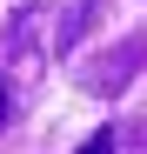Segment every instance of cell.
<instances>
[{
  "instance_id": "cell-3",
  "label": "cell",
  "mask_w": 147,
  "mask_h": 154,
  "mask_svg": "<svg viewBox=\"0 0 147 154\" xmlns=\"http://www.w3.org/2000/svg\"><path fill=\"white\" fill-rule=\"evenodd\" d=\"M94 14H100V0H74V7H60V20L47 27V54H74V47L87 40V27H94Z\"/></svg>"
},
{
  "instance_id": "cell-5",
  "label": "cell",
  "mask_w": 147,
  "mask_h": 154,
  "mask_svg": "<svg viewBox=\"0 0 147 154\" xmlns=\"http://www.w3.org/2000/svg\"><path fill=\"white\" fill-rule=\"evenodd\" d=\"M14 121H20V94H14L7 81H0V134H7V127H14Z\"/></svg>"
},
{
  "instance_id": "cell-4",
  "label": "cell",
  "mask_w": 147,
  "mask_h": 154,
  "mask_svg": "<svg viewBox=\"0 0 147 154\" xmlns=\"http://www.w3.org/2000/svg\"><path fill=\"white\" fill-rule=\"evenodd\" d=\"M120 147H127V127H100V134H94V141H80V147H74V154H120Z\"/></svg>"
},
{
  "instance_id": "cell-1",
  "label": "cell",
  "mask_w": 147,
  "mask_h": 154,
  "mask_svg": "<svg viewBox=\"0 0 147 154\" xmlns=\"http://www.w3.org/2000/svg\"><path fill=\"white\" fill-rule=\"evenodd\" d=\"M40 60H54L47 54V14L40 7H20L7 20V34H0V81L20 94V107H27V94L40 81Z\"/></svg>"
},
{
  "instance_id": "cell-2",
  "label": "cell",
  "mask_w": 147,
  "mask_h": 154,
  "mask_svg": "<svg viewBox=\"0 0 147 154\" xmlns=\"http://www.w3.org/2000/svg\"><path fill=\"white\" fill-rule=\"evenodd\" d=\"M140 67H147V34H127V40H114L94 67H80V87L87 94H120Z\"/></svg>"
}]
</instances>
